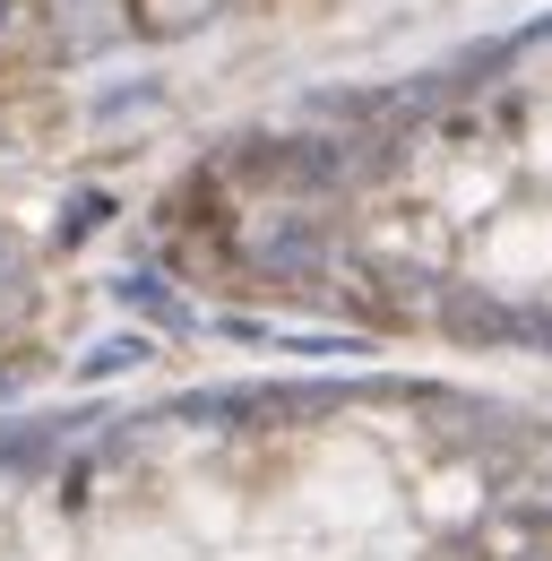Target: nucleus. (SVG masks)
I'll use <instances>...</instances> for the list:
<instances>
[{"instance_id":"1","label":"nucleus","mask_w":552,"mask_h":561,"mask_svg":"<svg viewBox=\"0 0 552 561\" xmlns=\"http://www.w3.org/2000/svg\"><path fill=\"white\" fill-rule=\"evenodd\" d=\"M173 260L380 337L552 354V18L242 130L164 199Z\"/></svg>"},{"instance_id":"2","label":"nucleus","mask_w":552,"mask_h":561,"mask_svg":"<svg viewBox=\"0 0 552 561\" xmlns=\"http://www.w3.org/2000/svg\"><path fill=\"white\" fill-rule=\"evenodd\" d=\"M0 26H9V0H0Z\"/></svg>"}]
</instances>
